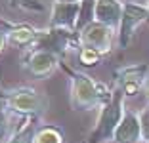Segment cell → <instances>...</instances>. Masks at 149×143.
I'll list each match as a JSON object with an SVG mask.
<instances>
[{
  "instance_id": "13",
  "label": "cell",
  "mask_w": 149,
  "mask_h": 143,
  "mask_svg": "<svg viewBox=\"0 0 149 143\" xmlns=\"http://www.w3.org/2000/svg\"><path fill=\"white\" fill-rule=\"evenodd\" d=\"M38 132V117H23L17 130L12 132L6 143H35Z\"/></svg>"
},
{
  "instance_id": "17",
  "label": "cell",
  "mask_w": 149,
  "mask_h": 143,
  "mask_svg": "<svg viewBox=\"0 0 149 143\" xmlns=\"http://www.w3.org/2000/svg\"><path fill=\"white\" fill-rule=\"evenodd\" d=\"M8 115H10V107H8V101H6V95L0 97V139H8Z\"/></svg>"
},
{
  "instance_id": "6",
  "label": "cell",
  "mask_w": 149,
  "mask_h": 143,
  "mask_svg": "<svg viewBox=\"0 0 149 143\" xmlns=\"http://www.w3.org/2000/svg\"><path fill=\"white\" fill-rule=\"evenodd\" d=\"M80 4H82V2H59V0H54L48 27L69 31V33H74V35H77V23H79V15H80Z\"/></svg>"
},
{
  "instance_id": "5",
  "label": "cell",
  "mask_w": 149,
  "mask_h": 143,
  "mask_svg": "<svg viewBox=\"0 0 149 143\" xmlns=\"http://www.w3.org/2000/svg\"><path fill=\"white\" fill-rule=\"evenodd\" d=\"M145 21H149V10L147 6L138 4V2H124L123 8V19L117 31V42L118 48H126L132 42V38L136 36L138 29L143 25Z\"/></svg>"
},
{
  "instance_id": "19",
  "label": "cell",
  "mask_w": 149,
  "mask_h": 143,
  "mask_svg": "<svg viewBox=\"0 0 149 143\" xmlns=\"http://www.w3.org/2000/svg\"><path fill=\"white\" fill-rule=\"evenodd\" d=\"M6 46H8V36H6V31L4 29H0V52H2Z\"/></svg>"
},
{
  "instance_id": "7",
  "label": "cell",
  "mask_w": 149,
  "mask_h": 143,
  "mask_svg": "<svg viewBox=\"0 0 149 143\" xmlns=\"http://www.w3.org/2000/svg\"><path fill=\"white\" fill-rule=\"evenodd\" d=\"M74 33H69V31H61V29H40V35L36 38L35 46L31 50H46V52L57 56L59 59H63L67 48H69V40Z\"/></svg>"
},
{
  "instance_id": "8",
  "label": "cell",
  "mask_w": 149,
  "mask_h": 143,
  "mask_svg": "<svg viewBox=\"0 0 149 143\" xmlns=\"http://www.w3.org/2000/svg\"><path fill=\"white\" fill-rule=\"evenodd\" d=\"M61 59L46 50H29L25 57V69L35 78H48L56 73Z\"/></svg>"
},
{
  "instance_id": "10",
  "label": "cell",
  "mask_w": 149,
  "mask_h": 143,
  "mask_svg": "<svg viewBox=\"0 0 149 143\" xmlns=\"http://www.w3.org/2000/svg\"><path fill=\"white\" fill-rule=\"evenodd\" d=\"M113 143H140L141 141V124L138 113L126 109L113 134Z\"/></svg>"
},
{
  "instance_id": "11",
  "label": "cell",
  "mask_w": 149,
  "mask_h": 143,
  "mask_svg": "<svg viewBox=\"0 0 149 143\" xmlns=\"http://www.w3.org/2000/svg\"><path fill=\"white\" fill-rule=\"evenodd\" d=\"M123 8H124V4L118 2V0H96L94 17H96V21L118 31L120 19H123Z\"/></svg>"
},
{
  "instance_id": "3",
  "label": "cell",
  "mask_w": 149,
  "mask_h": 143,
  "mask_svg": "<svg viewBox=\"0 0 149 143\" xmlns=\"http://www.w3.org/2000/svg\"><path fill=\"white\" fill-rule=\"evenodd\" d=\"M6 101L12 113L23 115V117H40L46 103L40 92L33 86H19L6 92Z\"/></svg>"
},
{
  "instance_id": "16",
  "label": "cell",
  "mask_w": 149,
  "mask_h": 143,
  "mask_svg": "<svg viewBox=\"0 0 149 143\" xmlns=\"http://www.w3.org/2000/svg\"><path fill=\"white\" fill-rule=\"evenodd\" d=\"M101 57H103V56H101L100 52H96V50H92V48H82V46H79V61L82 63V65H86V67L97 65Z\"/></svg>"
},
{
  "instance_id": "20",
  "label": "cell",
  "mask_w": 149,
  "mask_h": 143,
  "mask_svg": "<svg viewBox=\"0 0 149 143\" xmlns=\"http://www.w3.org/2000/svg\"><path fill=\"white\" fill-rule=\"evenodd\" d=\"M143 92H145V95L149 97V78L145 80V86H143Z\"/></svg>"
},
{
  "instance_id": "4",
  "label": "cell",
  "mask_w": 149,
  "mask_h": 143,
  "mask_svg": "<svg viewBox=\"0 0 149 143\" xmlns=\"http://www.w3.org/2000/svg\"><path fill=\"white\" fill-rule=\"evenodd\" d=\"M117 40V31L103 25L100 21H94L86 25L80 33H77V44L82 48H92L101 56H107L113 50V44Z\"/></svg>"
},
{
  "instance_id": "22",
  "label": "cell",
  "mask_w": 149,
  "mask_h": 143,
  "mask_svg": "<svg viewBox=\"0 0 149 143\" xmlns=\"http://www.w3.org/2000/svg\"><path fill=\"white\" fill-rule=\"evenodd\" d=\"M145 6H147V10H149V0H147V4H145Z\"/></svg>"
},
{
  "instance_id": "1",
  "label": "cell",
  "mask_w": 149,
  "mask_h": 143,
  "mask_svg": "<svg viewBox=\"0 0 149 143\" xmlns=\"http://www.w3.org/2000/svg\"><path fill=\"white\" fill-rule=\"evenodd\" d=\"M69 101L74 111L97 109L111 97V88L96 82L92 76L80 71H69Z\"/></svg>"
},
{
  "instance_id": "21",
  "label": "cell",
  "mask_w": 149,
  "mask_h": 143,
  "mask_svg": "<svg viewBox=\"0 0 149 143\" xmlns=\"http://www.w3.org/2000/svg\"><path fill=\"white\" fill-rule=\"evenodd\" d=\"M59 2H82V0H59Z\"/></svg>"
},
{
  "instance_id": "9",
  "label": "cell",
  "mask_w": 149,
  "mask_h": 143,
  "mask_svg": "<svg viewBox=\"0 0 149 143\" xmlns=\"http://www.w3.org/2000/svg\"><path fill=\"white\" fill-rule=\"evenodd\" d=\"M147 65L140 63V65H130L124 67L117 73V86L124 92L126 97L136 95L140 90H143L145 80H147Z\"/></svg>"
},
{
  "instance_id": "2",
  "label": "cell",
  "mask_w": 149,
  "mask_h": 143,
  "mask_svg": "<svg viewBox=\"0 0 149 143\" xmlns=\"http://www.w3.org/2000/svg\"><path fill=\"white\" fill-rule=\"evenodd\" d=\"M124 97H126L124 92L118 86H115L113 92H111V97L100 107V117H97L96 128L92 132L90 143H97V141H103V139H113L115 130H117L118 122H120L124 111H126Z\"/></svg>"
},
{
  "instance_id": "12",
  "label": "cell",
  "mask_w": 149,
  "mask_h": 143,
  "mask_svg": "<svg viewBox=\"0 0 149 143\" xmlns=\"http://www.w3.org/2000/svg\"><path fill=\"white\" fill-rule=\"evenodd\" d=\"M4 31H6V36H8V44L15 48H33L40 35V29L29 25V23L8 25Z\"/></svg>"
},
{
  "instance_id": "14",
  "label": "cell",
  "mask_w": 149,
  "mask_h": 143,
  "mask_svg": "<svg viewBox=\"0 0 149 143\" xmlns=\"http://www.w3.org/2000/svg\"><path fill=\"white\" fill-rule=\"evenodd\" d=\"M35 143H63V132L54 128V126L38 128Z\"/></svg>"
},
{
  "instance_id": "18",
  "label": "cell",
  "mask_w": 149,
  "mask_h": 143,
  "mask_svg": "<svg viewBox=\"0 0 149 143\" xmlns=\"http://www.w3.org/2000/svg\"><path fill=\"white\" fill-rule=\"evenodd\" d=\"M141 124V143H149V105L138 113Z\"/></svg>"
},
{
  "instance_id": "15",
  "label": "cell",
  "mask_w": 149,
  "mask_h": 143,
  "mask_svg": "<svg viewBox=\"0 0 149 143\" xmlns=\"http://www.w3.org/2000/svg\"><path fill=\"white\" fill-rule=\"evenodd\" d=\"M8 6L10 8L25 10V12H33V13H40L46 10L42 0H8Z\"/></svg>"
}]
</instances>
